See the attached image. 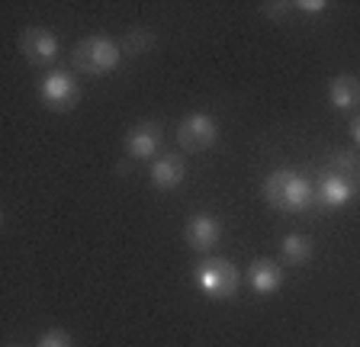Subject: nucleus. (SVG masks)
Returning a JSON list of instances; mask_svg holds the SVG:
<instances>
[{
  "instance_id": "f03ea898",
  "label": "nucleus",
  "mask_w": 360,
  "mask_h": 347,
  "mask_svg": "<svg viewBox=\"0 0 360 347\" xmlns=\"http://www.w3.org/2000/svg\"><path fill=\"white\" fill-rule=\"evenodd\" d=\"M193 280L210 299H232V296L238 293L241 273H238V267H235L232 261H225V257H206V261L196 264Z\"/></svg>"
},
{
  "instance_id": "f8f14e48",
  "label": "nucleus",
  "mask_w": 360,
  "mask_h": 347,
  "mask_svg": "<svg viewBox=\"0 0 360 347\" xmlns=\"http://www.w3.org/2000/svg\"><path fill=\"white\" fill-rule=\"evenodd\" d=\"M354 197V183L347 181V177H341V174H328V177H322V183L315 187V199L322 206H328V209H338V206L351 203Z\"/></svg>"
},
{
  "instance_id": "4468645a",
  "label": "nucleus",
  "mask_w": 360,
  "mask_h": 347,
  "mask_svg": "<svg viewBox=\"0 0 360 347\" xmlns=\"http://www.w3.org/2000/svg\"><path fill=\"white\" fill-rule=\"evenodd\" d=\"M155 32H148V30H132L126 36V42H122V48H126L129 55H145V52H151L155 48Z\"/></svg>"
},
{
  "instance_id": "f257e3e1",
  "label": "nucleus",
  "mask_w": 360,
  "mask_h": 347,
  "mask_svg": "<svg viewBox=\"0 0 360 347\" xmlns=\"http://www.w3.org/2000/svg\"><path fill=\"white\" fill-rule=\"evenodd\" d=\"M264 199H267L274 209L302 212L312 206L315 190L302 174L290 171V167H277V171H270L267 181H264Z\"/></svg>"
},
{
  "instance_id": "2eb2a0df",
  "label": "nucleus",
  "mask_w": 360,
  "mask_h": 347,
  "mask_svg": "<svg viewBox=\"0 0 360 347\" xmlns=\"http://www.w3.org/2000/svg\"><path fill=\"white\" fill-rule=\"evenodd\" d=\"M36 347H75V341H71V334L65 328H49V332L39 334Z\"/></svg>"
},
{
  "instance_id": "f3484780",
  "label": "nucleus",
  "mask_w": 360,
  "mask_h": 347,
  "mask_svg": "<svg viewBox=\"0 0 360 347\" xmlns=\"http://www.w3.org/2000/svg\"><path fill=\"white\" fill-rule=\"evenodd\" d=\"M351 136H354V142L360 145V116H357V119L351 122Z\"/></svg>"
},
{
  "instance_id": "39448f33",
  "label": "nucleus",
  "mask_w": 360,
  "mask_h": 347,
  "mask_svg": "<svg viewBox=\"0 0 360 347\" xmlns=\"http://www.w3.org/2000/svg\"><path fill=\"white\" fill-rule=\"evenodd\" d=\"M177 142L184 151H206L219 142V126L210 113H190L177 129Z\"/></svg>"
},
{
  "instance_id": "dca6fc26",
  "label": "nucleus",
  "mask_w": 360,
  "mask_h": 347,
  "mask_svg": "<svg viewBox=\"0 0 360 347\" xmlns=\"http://www.w3.org/2000/svg\"><path fill=\"white\" fill-rule=\"evenodd\" d=\"M296 10H306V13H322L325 10V0H300Z\"/></svg>"
},
{
  "instance_id": "6e6552de",
  "label": "nucleus",
  "mask_w": 360,
  "mask_h": 347,
  "mask_svg": "<svg viewBox=\"0 0 360 347\" xmlns=\"http://www.w3.org/2000/svg\"><path fill=\"white\" fill-rule=\"evenodd\" d=\"M158 145H161V126L158 122H139L126 136V155L132 161H148L158 155Z\"/></svg>"
},
{
  "instance_id": "20e7f679",
  "label": "nucleus",
  "mask_w": 360,
  "mask_h": 347,
  "mask_svg": "<svg viewBox=\"0 0 360 347\" xmlns=\"http://www.w3.org/2000/svg\"><path fill=\"white\" fill-rule=\"evenodd\" d=\"M39 97H42V103L49 110L68 113V110H75L81 103V87L68 71H49L42 77V84H39Z\"/></svg>"
},
{
  "instance_id": "423d86ee",
  "label": "nucleus",
  "mask_w": 360,
  "mask_h": 347,
  "mask_svg": "<svg viewBox=\"0 0 360 347\" xmlns=\"http://www.w3.org/2000/svg\"><path fill=\"white\" fill-rule=\"evenodd\" d=\"M58 36L49 30H26L20 36V52L26 61H32V65H52L55 58H58Z\"/></svg>"
},
{
  "instance_id": "0eeeda50",
  "label": "nucleus",
  "mask_w": 360,
  "mask_h": 347,
  "mask_svg": "<svg viewBox=\"0 0 360 347\" xmlns=\"http://www.w3.org/2000/svg\"><path fill=\"white\" fill-rule=\"evenodd\" d=\"M184 238L193 251H212L222 238V225L210 212H196V216H190L187 228H184Z\"/></svg>"
},
{
  "instance_id": "9b49d317",
  "label": "nucleus",
  "mask_w": 360,
  "mask_h": 347,
  "mask_svg": "<svg viewBox=\"0 0 360 347\" xmlns=\"http://www.w3.org/2000/svg\"><path fill=\"white\" fill-rule=\"evenodd\" d=\"M328 103L338 113H351L360 106V81L354 74H338L328 84Z\"/></svg>"
},
{
  "instance_id": "1a4fd4ad",
  "label": "nucleus",
  "mask_w": 360,
  "mask_h": 347,
  "mask_svg": "<svg viewBox=\"0 0 360 347\" xmlns=\"http://www.w3.org/2000/svg\"><path fill=\"white\" fill-rule=\"evenodd\" d=\"M151 187L161 190V193H171V190H177L180 183L187 181V164H184V158L180 155H165V158H158L155 164H151Z\"/></svg>"
},
{
  "instance_id": "9d476101",
  "label": "nucleus",
  "mask_w": 360,
  "mask_h": 347,
  "mask_svg": "<svg viewBox=\"0 0 360 347\" xmlns=\"http://www.w3.org/2000/svg\"><path fill=\"white\" fill-rule=\"evenodd\" d=\"M245 280L257 296H270L283 287V267H280L277 261H255V264L245 270Z\"/></svg>"
},
{
  "instance_id": "7ed1b4c3",
  "label": "nucleus",
  "mask_w": 360,
  "mask_h": 347,
  "mask_svg": "<svg viewBox=\"0 0 360 347\" xmlns=\"http://www.w3.org/2000/svg\"><path fill=\"white\" fill-rule=\"evenodd\" d=\"M120 58H122V48L110 36H90L75 48V68L90 77L116 71L120 68Z\"/></svg>"
},
{
  "instance_id": "ddd939ff",
  "label": "nucleus",
  "mask_w": 360,
  "mask_h": 347,
  "mask_svg": "<svg viewBox=\"0 0 360 347\" xmlns=\"http://www.w3.org/2000/svg\"><path fill=\"white\" fill-rule=\"evenodd\" d=\"M280 254H283V261L290 267H302L315 254V244L309 235H286L283 242H280Z\"/></svg>"
}]
</instances>
